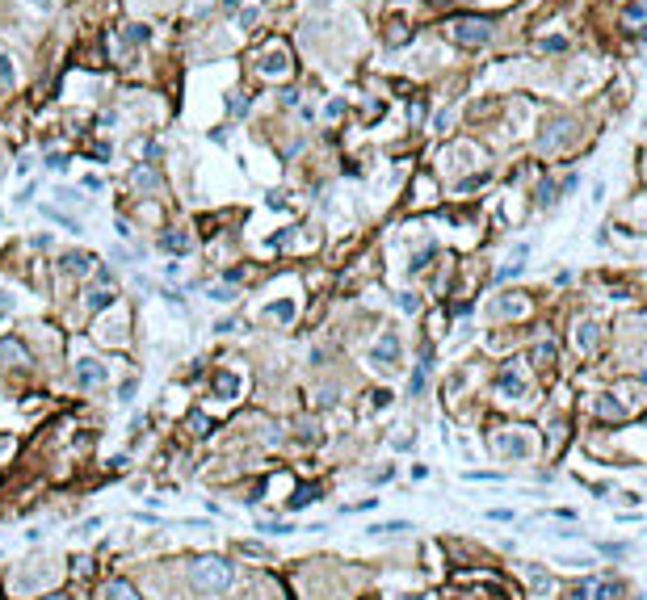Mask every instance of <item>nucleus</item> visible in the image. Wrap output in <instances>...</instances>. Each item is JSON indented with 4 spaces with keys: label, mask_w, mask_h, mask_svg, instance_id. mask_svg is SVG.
I'll return each mask as SVG.
<instances>
[{
    "label": "nucleus",
    "mask_w": 647,
    "mask_h": 600,
    "mask_svg": "<svg viewBox=\"0 0 647 600\" xmlns=\"http://www.w3.org/2000/svg\"><path fill=\"white\" fill-rule=\"evenodd\" d=\"M189 428H194V432H206V428H210V420H206V416H198V412H194V416H189Z\"/></svg>",
    "instance_id": "nucleus-35"
},
{
    "label": "nucleus",
    "mask_w": 647,
    "mask_h": 600,
    "mask_svg": "<svg viewBox=\"0 0 647 600\" xmlns=\"http://www.w3.org/2000/svg\"><path fill=\"white\" fill-rule=\"evenodd\" d=\"M479 185H488V173H479V177H467L462 189H479Z\"/></svg>",
    "instance_id": "nucleus-36"
},
{
    "label": "nucleus",
    "mask_w": 647,
    "mask_h": 600,
    "mask_svg": "<svg viewBox=\"0 0 647 600\" xmlns=\"http://www.w3.org/2000/svg\"><path fill=\"white\" fill-rule=\"evenodd\" d=\"M210 298H219V302H227V298H232V286H219V290H210Z\"/></svg>",
    "instance_id": "nucleus-39"
},
{
    "label": "nucleus",
    "mask_w": 647,
    "mask_h": 600,
    "mask_svg": "<svg viewBox=\"0 0 647 600\" xmlns=\"http://www.w3.org/2000/svg\"><path fill=\"white\" fill-rule=\"evenodd\" d=\"M563 130H572V122H555V126H551V135H543V139H538V147H543V151L559 147V143H563Z\"/></svg>",
    "instance_id": "nucleus-17"
},
{
    "label": "nucleus",
    "mask_w": 647,
    "mask_h": 600,
    "mask_svg": "<svg viewBox=\"0 0 647 600\" xmlns=\"http://www.w3.org/2000/svg\"><path fill=\"white\" fill-rule=\"evenodd\" d=\"M429 5H446V0H429Z\"/></svg>",
    "instance_id": "nucleus-43"
},
{
    "label": "nucleus",
    "mask_w": 647,
    "mask_h": 600,
    "mask_svg": "<svg viewBox=\"0 0 647 600\" xmlns=\"http://www.w3.org/2000/svg\"><path fill=\"white\" fill-rule=\"evenodd\" d=\"M404 42H408V30H404V26H395V30H391V38H387V46H404Z\"/></svg>",
    "instance_id": "nucleus-33"
},
{
    "label": "nucleus",
    "mask_w": 647,
    "mask_h": 600,
    "mask_svg": "<svg viewBox=\"0 0 647 600\" xmlns=\"http://www.w3.org/2000/svg\"><path fill=\"white\" fill-rule=\"evenodd\" d=\"M538 46H543V50H551V55H559V50H568V38H543Z\"/></svg>",
    "instance_id": "nucleus-29"
},
{
    "label": "nucleus",
    "mask_w": 647,
    "mask_h": 600,
    "mask_svg": "<svg viewBox=\"0 0 647 600\" xmlns=\"http://www.w3.org/2000/svg\"><path fill=\"white\" fill-rule=\"evenodd\" d=\"M580 596L584 600H622V583L618 579H584Z\"/></svg>",
    "instance_id": "nucleus-3"
},
{
    "label": "nucleus",
    "mask_w": 647,
    "mask_h": 600,
    "mask_svg": "<svg viewBox=\"0 0 647 600\" xmlns=\"http://www.w3.org/2000/svg\"><path fill=\"white\" fill-rule=\"evenodd\" d=\"M529 357H534V365H551V361H555V345H551V340H547V345H538Z\"/></svg>",
    "instance_id": "nucleus-22"
},
{
    "label": "nucleus",
    "mask_w": 647,
    "mask_h": 600,
    "mask_svg": "<svg viewBox=\"0 0 647 600\" xmlns=\"http://www.w3.org/2000/svg\"><path fill=\"white\" fill-rule=\"evenodd\" d=\"M88 264H93L88 252H68V256H64V269H68V273H88Z\"/></svg>",
    "instance_id": "nucleus-19"
},
{
    "label": "nucleus",
    "mask_w": 647,
    "mask_h": 600,
    "mask_svg": "<svg viewBox=\"0 0 647 600\" xmlns=\"http://www.w3.org/2000/svg\"><path fill=\"white\" fill-rule=\"evenodd\" d=\"M450 38H454L458 46H488V42H492V21L454 17V21H450Z\"/></svg>",
    "instance_id": "nucleus-2"
},
{
    "label": "nucleus",
    "mask_w": 647,
    "mask_h": 600,
    "mask_svg": "<svg viewBox=\"0 0 647 600\" xmlns=\"http://www.w3.org/2000/svg\"><path fill=\"white\" fill-rule=\"evenodd\" d=\"M105 600H139V592L126 579H110V583H105Z\"/></svg>",
    "instance_id": "nucleus-10"
},
{
    "label": "nucleus",
    "mask_w": 647,
    "mask_h": 600,
    "mask_svg": "<svg viewBox=\"0 0 647 600\" xmlns=\"http://www.w3.org/2000/svg\"><path fill=\"white\" fill-rule=\"evenodd\" d=\"M395 357H400V340H395V336L387 332V336H383L379 345H374V353H370V361H374V365H379V369H391V365H395Z\"/></svg>",
    "instance_id": "nucleus-6"
},
{
    "label": "nucleus",
    "mask_w": 647,
    "mask_h": 600,
    "mask_svg": "<svg viewBox=\"0 0 647 600\" xmlns=\"http://www.w3.org/2000/svg\"><path fill=\"white\" fill-rule=\"evenodd\" d=\"M101 382H105V369H101L93 357H84V361L76 365V387H80V391H93V387H101Z\"/></svg>",
    "instance_id": "nucleus-5"
},
{
    "label": "nucleus",
    "mask_w": 647,
    "mask_h": 600,
    "mask_svg": "<svg viewBox=\"0 0 647 600\" xmlns=\"http://www.w3.org/2000/svg\"><path fill=\"white\" fill-rule=\"evenodd\" d=\"M496 387H500L505 395H521V391H525V382H521V378H517L513 369H500V378H496Z\"/></svg>",
    "instance_id": "nucleus-13"
},
{
    "label": "nucleus",
    "mask_w": 647,
    "mask_h": 600,
    "mask_svg": "<svg viewBox=\"0 0 647 600\" xmlns=\"http://www.w3.org/2000/svg\"><path fill=\"white\" fill-rule=\"evenodd\" d=\"M597 416H601V420H622V416H626V407H622L618 399H601V407H597Z\"/></svg>",
    "instance_id": "nucleus-20"
},
{
    "label": "nucleus",
    "mask_w": 647,
    "mask_h": 600,
    "mask_svg": "<svg viewBox=\"0 0 647 600\" xmlns=\"http://www.w3.org/2000/svg\"><path fill=\"white\" fill-rule=\"evenodd\" d=\"M555 197H559V189H555L551 181H543V185H538V202H543V206H555Z\"/></svg>",
    "instance_id": "nucleus-24"
},
{
    "label": "nucleus",
    "mask_w": 647,
    "mask_h": 600,
    "mask_svg": "<svg viewBox=\"0 0 647 600\" xmlns=\"http://www.w3.org/2000/svg\"><path fill=\"white\" fill-rule=\"evenodd\" d=\"M592 345H597V323H580V327H576V349L588 353Z\"/></svg>",
    "instance_id": "nucleus-15"
},
{
    "label": "nucleus",
    "mask_w": 647,
    "mask_h": 600,
    "mask_svg": "<svg viewBox=\"0 0 647 600\" xmlns=\"http://www.w3.org/2000/svg\"><path fill=\"white\" fill-rule=\"evenodd\" d=\"M135 185L151 189V185H156V173H147V168H135Z\"/></svg>",
    "instance_id": "nucleus-32"
},
{
    "label": "nucleus",
    "mask_w": 647,
    "mask_h": 600,
    "mask_svg": "<svg viewBox=\"0 0 647 600\" xmlns=\"http://www.w3.org/2000/svg\"><path fill=\"white\" fill-rule=\"evenodd\" d=\"M223 5H227V9H240V0H223Z\"/></svg>",
    "instance_id": "nucleus-41"
},
{
    "label": "nucleus",
    "mask_w": 647,
    "mask_h": 600,
    "mask_svg": "<svg viewBox=\"0 0 647 600\" xmlns=\"http://www.w3.org/2000/svg\"><path fill=\"white\" fill-rule=\"evenodd\" d=\"M315 496H319V491H315V487H311V491H307V487H299V496L290 500V508H303V504H307V500H315Z\"/></svg>",
    "instance_id": "nucleus-30"
},
{
    "label": "nucleus",
    "mask_w": 647,
    "mask_h": 600,
    "mask_svg": "<svg viewBox=\"0 0 647 600\" xmlns=\"http://www.w3.org/2000/svg\"><path fill=\"white\" fill-rule=\"evenodd\" d=\"M433 126H438V130H446V126H450V109H442V114L433 118Z\"/></svg>",
    "instance_id": "nucleus-38"
},
{
    "label": "nucleus",
    "mask_w": 647,
    "mask_h": 600,
    "mask_svg": "<svg viewBox=\"0 0 647 600\" xmlns=\"http://www.w3.org/2000/svg\"><path fill=\"white\" fill-rule=\"evenodd\" d=\"M400 311L416 315V311H420V294H416V290H404V294H400Z\"/></svg>",
    "instance_id": "nucleus-23"
},
{
    "label": "nucleus",
    "mask_w": 647,
    "mask_h": 600,
    "mask_svg": "<svg viewBox=\"0 0 647 600\" xmlns=\"http://www.w3.org/2000/svg\"><path fill=\"white\" fill-rule=\"evenodd\" d=\"M223 282H227V286H236V282H244V273H240V269H227V273H223Z\"/></svg>",
    "instance_id": "nucleus-37"
},
{
    "label": "nucleus",
    "mask_w": 647,
    "mask_h": 600,
    "mask_svg": "<svg viewBox=\"0 0 647 600\" xmlns=\"http://www.w3.org/2000/svg\"><path fill=\"white\" fill-rule=\"evenodd\" d=\"M189 579H194L198 592H223L232 583V567L223 559H198L194 571H189Z\"/></svg>",
    "instance_id": "nucleus-1"
},
{
    "label": "nucleus",
    "mask_w": 647,
    "mask_h": 600,
    "mask_svg": "<svg viewBox=\"0 0 647 600\" xmlns=\"http://www.w3.org/2000/svg\"><path fill=\"white\" fill-rule=\"evenodd\" d=\"M147 34H151L147 26H139V21H131V26L122 30V46H143V42H147Z\"/></svg>",
    "instance_id": "nucleus-14"
},
{
    "label": "nucleus",
    "mask_w": 647,
    "mask_h": 600,
    "mask_svg": "<svg viewBox=\"0 0 647 600\" xmlns=\"http://www.w3.org/2000/svg\"><path fill=\"white\" fill-rule=\"evenodd\" d=\"M643 21H647V0H630L626 13H622V26H626V30H639Z\"/></svg>",
    "instance_id": "nucleus-9"
},
{
    "label": "nucleus",
    "mask_w": 647,
    "mask_h": 600,
    "mask_svg": "<svg viewBox=\"0 0 647 600\" xmlns=\"http://www.w3.org/2000/svg\"><path fill=\"white\" fill-rule=\"evenodd\" d=\"M84 302H88V311H105V307L114 302V286H97V290H88Z\"/></svg>",
    "instance_id": "nucleus-11"
},
{
    "label": "nucleus",
    "mask_w": 647,
    "mask_h": 600,
    "mask_svg": "<svg viewBox=\"0 0 647 600\" xmlns=\"http://www.w3.org/2000/svg\"><path fill=\"white\" fill-rule=\"evenodd\" d=\"M433 252H438V248H420V252L412 256V273H420V269H424L429 260H433Z\"/></svg>",
    "instance_id": "nucleus-27"
},
{
    "label": "nucleus",
    "mask_w": 647,
    "mask_h": 600,
    "mask_svg": "<svg viewBox=\"0 0 647 600\" xmlns=\"http://www.w3.org/2000/svg\"><path fill=\"white\" fill-rule=\"evenodd\" d=\"M429 361H433V353L420 349V365H416V374L408 382V395H424V387H429Z\"/></svg>",
    "instance_id": "nucleus-7"
},
{
    "label": "nucleus",
    "mask_w": 647,
    "mask_h": 600,
    "mask_svg": "<svg viewBox=\"0 0 647 600\" xmlns=\"http://www.w3.org/2000/svg\"><path fill=\"white\" fill-rule=\"evenodd\" d=\"M256 17H261L256 9H244V13H240V26H244V30H252V26H256Z\"/></svg>",
    "instance_id": "nucleus-34"
},
{
    "label": "nucleus",
    "mask_w": 647,
    "mask_h": 600,
    "mask_svg": "<svg viewBox=\"0 0 647 600\" xmlns=\"http://www.w3.org/2000/svg\"><path fill=\"white\" fill-rule=\"evenodd\" d=\"M160 248H165V252H177V256H181V252H189V240H185L181 231H169L165 240H160Z\"/></svg>",
    "instance_id": "nucleus-18"
},
{
    "label": "nucleus",
    "mask_w": 647,
    "mask_h": 600,
    "mask_svg": "<svg viewBox=\"0 0 647 600\" xmlns=\"http://www.w3.org/2000/svg\"><path fill=\"white\" fill-rule=\"evenodd\" d=\"M5 311H9V294H0V315H5Z\"/></svg>",
    "instance_id": "nucleus-40"
},
{
    "label": "nucleus",
    "mask_w": 647,
    "mask_h": 600,
    "mask_svg": "<svg viewBox=\"0 0 647 600\" xmlns=\"http://www.w3.org/2000/svg\"><path fill=\"white\" fill-rule=\"evenodd\" d=\"M400 529H408V521H383V525L370 529V537H379V533H400Z\"/></svg>",
    "instance_id": "nucleus-25"
},
{
    "label": "nucleus",
    "mask_w": 647,
    "mask_h": 600,
    "mask_svg": "<svg viewBox=\"0 0 647 600\" xmlns=\"http://www.w3.org/2000/svg\"><path fill=\"white\" fill-rule=\"evenodd\" d=\"M265 315H269V319H278V323H290V319H294V302H286V298H282V302H269Z\"/></svg>",
    "instance_id": "nucleus-16"
},
{
    "label": "nucleus",
    "mask_w": 647,
    "mask_h": 600,
    "mask_svg": "<svg viewBox=\"0 0 647 600\" xmlns=\"http://www.w3.org/2000/svg\"><path fill=\"white\" fill-rule=\"evenodd\" d=\"M0 361H5V365H17V369H26V365H30V353H26L17 340H0Z\"/></svg>",
    "instance_id": "nucleus-8"
},
{
    "label": "nucleus",
    "mask_w": 647,
    "mask_h": 600,
    "mask_svg": "<svg viewBox=\"0 0 647 600\" xmlns=\"http://www.w3.org/2000/svg\"><path fill=\"white\" fill-rule=\"evenodd\" d=\"M46 600H68V596H46Z\"/></svg>",
    "instance_id": "nucleus-42"
},
{
    "label": "nucleus",
    "mask_w": 647,
    "mask_h": 600,
    "mask_svg": "<svg viewBox=\"0 0 647 600\" xmlns=\"http://www.w3.org/2000/svg\"><path fill=\"white\" fill-rule=\"evenodd\" d=\"M408 122H424V101H408Z\"/></svg>",
    "instance_id": "nucleus-28"
},
{
    "label": "nucleus",
    "mask_w": 647,
    "mask_h": 600,
    "mask_svg": "<svg viewBox=\"0 0 647 600\" xmlns=\"http://www.w3.org/2000/svg\"><path fill=\"white\" fill-rule=\"evenodd\" d=\"M0 84H13V59L0 50Z\"/></svg>",
    "instance_id": "nucleus-26"
},
{
    "label": "nucleus",
    "mask_w": 647,
    "mask_h": 600,
    "mask_svg": "<svg viewBox=\"0 0 647 600\" xmlns=\"http://www.w3.org/2000/svg\"><path fill=\"white\" fill-rule=\"evenodd\" d=\"M500 315H525V298L521 294H513V298H500V307H496Z\"/></svg>",
    "instance_id": "nucleus-21"
},
{
    "label": "nucleus",
    "mask_w": 647,
    "mask_h": 600,
    "mask_svg": "<svg viewBox=\"0 0 647 600\" xmlns=\"http://www.w3.org/2000/svg\"><path fill=\"white\" fill-rule=\"evenodd\" d=\"M261 72L265 76H290V55H286V46H269L265 55H261Z\"/></svg>",
    "instance_id": "nucleus-4"
},
{
    "label": "nucleus",
    "mask_w": 647,
    "mask_h": 600,
    "mask_svg": "<svg viewBox=\"0 0 647 600\" xmlns=\"http://www.w3.org/2000/svg\"><path fill=\"white\" fill-rule=\"evenodd\" d=\"M227 109H232V118H244V114H248V97H232Z\"/></svg>",
    "instance_id": "nucleus-31"
},
{
    "label": "nucleus",
    "mask_w": 647,
    "mask_h": 600,
    "mask_svg": "<svg viewBox=\"0 0 647 600\" xmlns=\"http://www.w3.org/2000/svg\"><path fill=\"white\" fill-rule=\"evenodd\" d=\"M236 391H240V378L236 374H219V378H214V395H219V399H232Z\"/></svg>",
    "instance_id": "nucleus-12"
}]
</instances>
